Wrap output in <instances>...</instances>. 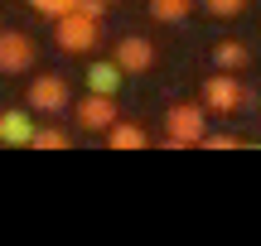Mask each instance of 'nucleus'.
Instances as JSON below:
<instances>
[{
    "label": "nucleus",
    "instance_id": "dca6fc26",
    "mask_svg": "<svg viewBox=\"0 0 261 246\" xmlns=\"http://www.w3.org/2000/svg\"><path fill=\"white\" fill-rule=\"evenodd\" d=\"M198 145H203V150H242V140H237L232 131H208Z\"/></svg>",
    "mask_w": 261,
    "mask_h": 246
},
{
    "label": "nucleus",
    "instance_id": "6e6552de",
    "mask_svg": "<svg viewBox=\"0 0 261 246\" xmlns=\"http://www.w3.org/2000/svg\"><path fill=\"white\" fill-rule=\"evenodd\" d=\"M87 92H107V97H116L121 92V68H116V58H92V68H87Z\"/></svg>",
    "mask_w": 261,
    "mask_h": 246
},
{
    "label": "nucleus",
    "instance_id": "20e7f679",
    "mask_svg": "<svg viewBox=\"0 0 261 246\" xmlns=\"http://www.w3.org/2000/svg\"><path fill=\"white\" fill-rule=\"evenodd\" d=\"M29 111L39 116H58V111H73V87H68L63 73H39L29 82Z\"/></svg>",
    "mask_w": 261,
    "mask_h": 246
},
{
    "label": "nucleus",
    "instance_id": "ddd939ff",
    "mask_svg": "<svg viewBox=\"0 0 261 246\" xmlns=\"http://www.w3.org/2000/svg\"><path fill=\"white\" fill-rule=\"evenodd\" d=\"M34 150H68V145H73V135L63 131V126H34Z\"/></svg>",
    "mask_w": 261,
    "mask_h": 246
},
{
    "label": "nucleus",
    "instance_id": "423d86ee",
    "mask_svg": "<svg viewBox=\"0 0 261 246\" xmlns=\"http://www.w3.org/2000/svg\"><path fill=\"white\" fill-rule=\"evenodd\" d=\"M73 116H77V126H83L87 135H107V126L112 121H121V111H116V97H107V92H87L83 102L73 106Z\"/></svg>",
    "mask_w": 261,
    "mask_h": 246
},
{
    "label": "nucleus",
    "instance_id": "0eeeda50",
    "mask_svg": "<svg viewBox=\"0 0 261 246\" xmlns=\"http://www.w3.org/2000/svg\"><path fill=\"white\" fill-rule=\"evenodd\" d=\"M116 68H121L126 77H140V73H150L155 68V44H150L145 34H126V39H116Z\"/></svg>",
    "mask_w": 261,
    "mask_h": 246
},
{
    "label": "nucleus",
    "instance_id": "7ed1b4c3",
    "mask_svg": "<svg viewBox=\"0 0 261 246\" xmlns=\"http://www.w3.org/2000/svg\"><path fill=\"white\" fill-rule=\"evenodd\" d=\"M198 102L208 106V116H223V121H232V116L247 106V82H242L237 73H227V68H218L213 77H203V92H198Z\"/></svg>",
    "mask_w": 261,
    "mask_h": 246
},
{
    "label": "nucleus",
    "instance_id": "9b49d317",
    "mask_svg": "<svg viewBox=\"0 0 261 246\" xmlns=\"http://www.w3.org/2000/svg\"><path fill=\"white\" fill-rule=\"evenodd\" d=\"M213 68H227V73H242V68H252V48H247L242 39H223V44L213 48Z\"/></svg>",
    "mask_w": 261,
    "mask_h": 246
},
{
    "label": "nucleus",
    "instance_id": "f8f14e48",
    "mask_svg": "<svg viewBox=\"0 0 261 246\" xmlns=\"http://www.w3.org/2000/svg\"><path fill=\"white\" fill-rule=\"evenodd\" d=\"M194 5L198 0H150V15H155L160 24H179V19L194 15Z\"/></svg>",
    "mask_w": 261,
    "mask_h": 246
},
{
    "label": "nucleus",
    "instance_id": "2eb2a0df",
    "mask_svg": "<svg viewBox=\"0 0 261 246\" xmlns=\"http://www.w3.org/2000/svg\"><path fill=\"white\" fill-rule=\"evenodd\" d=\"M73 5H83V0H29V10H34V15H44V19H58V15H68Z\"/></svg>",
    "mask_w": 261,
    "mask_h": 246
},
{
    "label": "nucleus",
    "instance_id": "f03ea898",
    "mask_svg": "<svg viewBox=\"0 0 261 246\" xmlns=\"http://www.w3.org/2000/svg\"><path fill=\"white\" fill-rule=\"evenodd\" d=\"M208 135V106L203 102H179L165 111V145L169 150H194Z\"/></svg>",
    "mask_w": 261,
    "mask_h": 246
},
{
    "label": "nucleus",
    "instance_id": "f257e3e1",
    "mask_svg": "<svg viewBox=\"0 0 261 246\" xmlns=\"http://www.w3.org/2000/svg\"><path fill=\"white\" fill-rule=\"evenodd\" d=\"M54 44L63 48V53H92V48L102 44V19L87 15L83 5H73L68 15L54 19Z\"/></svg>",
    "mask_w": 261,
    "mask_h": 246
},
{
    "label": "nucleus",
    "instance_id": "4468645a",
    "mask_svg": "<svg viewBox=\"0 0 261 246\" xmlns=\"http://www.w3.org/2000/svg\"><path fill=\"white\" fill-rule=\"evenodd\" d=\"M198 5H203L213 19H237V15H247L252 0H198Z\"/></svg>",
    "mask_w": 261,
    "mask_h": 246
},
{
    "label": "nucleus",
    "instance_id": "1a4fd4ad",
    "mask_svg": "<svg viewBox=\"0 0 261 246\" xmlns=\"http://www.w3.org/2000/svg\"><path fill=\"white\" fill-rule=\"evenodd\" d=\"M34 140V111H0V145H29Z\"/></svg>",
    "mask_w": 261,
    "mask_h": 246
},
{
    "label": "nucleus",
    "instance_id": "9d476101",
    "mask_svg": "<svg viewBox=\"0 0 261 246\" xmlns=\"http://www.w3.org/2000/svg\"><path fill=\"white\" fill-rule=\"evenodd\" d=\"M107 145H112V150H145L150 135H145V126H136V121H112L107 126Z\"/></svg>",
    "mask_w": 261,
    "mask_h": 246
},
{
    "label": "nucleus",
    "instance_id": "f3484780",
    "mask_svg": "<svg viewBox=\"0 0 261 246\" xmlns=\"http://www.w3.org/2000/svg\"><path fill=\"white\" fill-rule=\"evenodd\" d=\"M102 5H107V10H112V5H121V0H102Z\"/></svg>",
    "mask_w": 261,
    "mask_h": 246
},
{
    "label": "nucleus",
    "instance_id": "39448f33",
    "mask_svg": "<svg viewBox=\"0 0 261 246\" xmlns=\"http://www.w3.org/2000/svg\"><path fill=\"white\" fill-rule=\"evenodd\" d=\"M34 58H39V48H34V39H29L24 29H0V73L5 77L29 73Z\"/></svg>",
    "mask_w": 261,
    "mask_h": 246
}]
</instances>
